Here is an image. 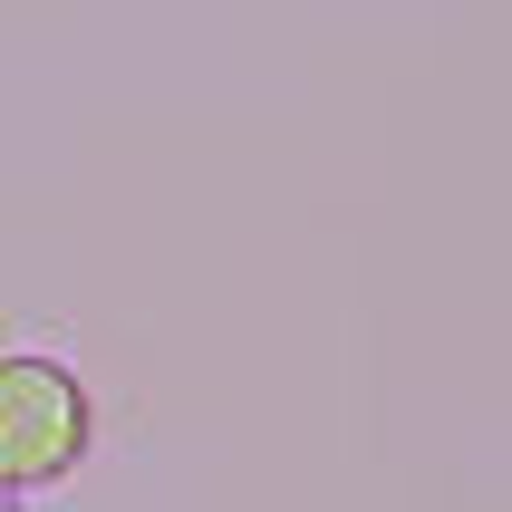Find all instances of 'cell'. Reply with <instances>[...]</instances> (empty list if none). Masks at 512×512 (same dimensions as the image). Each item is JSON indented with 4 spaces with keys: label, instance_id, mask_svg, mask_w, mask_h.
I'll use <instances>...</instances> for the list:
<instances>
[{
    "label": "cell",
    "instance_id": "cell-1",
    "mask_svg": "<svg viewBox=\"0 0 512 512\" xmlns=\"http://www.w3.org/2000/svg\"><path fill=\"white\" fill-rule=\"evenodd\" d=\"M97 445V406H87L78 368H58L39 348L0 358V493H39L68 484Z\"/></svg>",
    "mask_w": 512,
    "mask_h": 512
},
{
    "label": "cell",
    "instance_id": "cell-2",
    "mask_svg": "<svg viewBox=\"0 0 512 512\" xmlns=\"http://www.w3.org/2000/svg\"><path fill=\"white\" fill-rule=\"evenodd\" d=\"M0 512H20V493H0Z\"/></svg>",
    "mask_w": 512,
    "mask_h": 512
}]
</instances>
